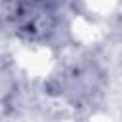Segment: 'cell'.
<instances>
[{"label": "cell", "instance_id": "6da1fadb", "mask_svg": "<svg viewBox=\"0 0 122 122\" xmlns=\"http://www.w3.org/2000/svg\"><path fill=\"white\" fill-rule=\"evenodd\" d=\"M0 11L27 40H44L57 25V0H0Z\"/></svg>", "mask_w": 122, "mask_h": 122}]
</instances>
